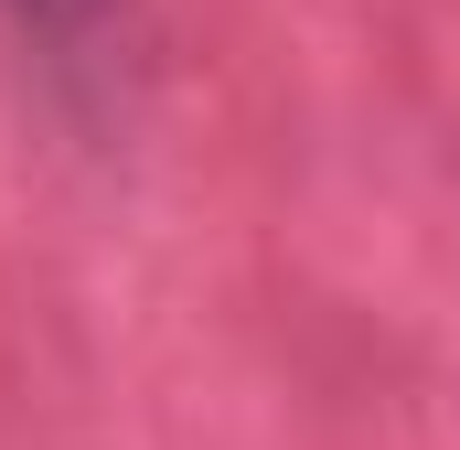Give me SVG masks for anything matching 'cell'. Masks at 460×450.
I'll return each instance as SVG.
<instances>
[{"label":"cell","instance_id":"6da1fadb","mask_svg":"<svg viewBox=\"0 0 460 450\" xmlns=\"http://www.w3.org/2000/svg\"><path fill=\"white\" fill-rule=\"evenodd\" d=\"M0 22L22 32V54L65 97H118V76H128V0H0Z\"/></svg>","mask_w":460,"mask_h":450}]
</instances>
